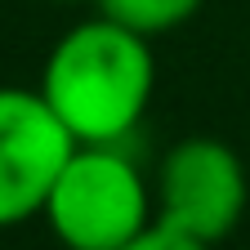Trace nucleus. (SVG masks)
Wrapping results in <instances>:
<instances>
[{
	"label": "nucleus",
	"instance_id": "4",
	"mask_svg": "<svg viewBox=\"0 0 250 250\" xmlns=\"http://www.w3.org/2000/svg\"><path fill=\"white\" fill-rule=\"evenodd\" d=\"M81 143L54 116L41 89L0 85V228L27 224Z\"/></svg>",
	"mask_w": 250,
	"mask_h": 250
},
{
	"label": "nucleus",
	"instance_id": "6",
	"mask_svg": "<svg viewBox=\"0 0 250 250\" xmlns=\"http://www.w3.org/2000/svg\"><path fill=\"white\" fill-rule=\"evenodd\" d=\"M121 250H210V246L197 241V237H188V232H179V228H170V224H161V219H152V224L139 237H130Z\"/></svg>",
	"mask_w": 250,
	"mask_h": 250
},
{
	"label": "nucleus",
	"instance_id": "1",
	"mask_svg": "<svg viewBox=\"0 0 250 250\" xmlns=\"http://www.w3.org/2000/svg\"><path fill=\"white\" fill-rule=\"evenodd\" d=\"M156 85L147 36L112 18H85L49 49L41 94L76 143L121 147Z\"/></svg>",
	"mask_w": 250,
	"mask_h": 250
},
{
	"label": "nucleus",
	"instance_id": "5",
	"mask_svg": "<svg viewBox=\"0 0 250 250\" xmlns=\"http://www.w3.org/2000/svg\"><path fill=\"white\" fill-rule=\"evenodd\" d=\"M94 5H99L103 18L139 31V36H156V31L188 22L201 9V0H94Z\"/></svg>",
	"mask_w": 250,
	"mask_h": 250
},
{
	"label": "nucleus",
	"instance_id": "7",
	"mask_svg": "<svg viewBox=\"0 0 250 250\" xmlns=\"http://www.w3.org/2000/svg\"><path fill=\"white\" fill-rule=\"evenodd\" d=\"M62 5H81V0H62Z\"/></svg>",
	"mask_w": 250,
	"mask_h": 250
},
{
	"label": "nucleus",
	"instance_id": "2",
	"mask_svg": "<svg viewBox=\"0 0 250 250\" xmlns=\"http://www.w3.org/2000/svg\"><path fill=\"white\" fill-rule=\"evenodd\" d=\"M41 214L67 250H121L152 224V201L139 166L121 147L81 143L54 179Z\"/></svg>",
	"mask_w": 250,
	"mask_h": 250
},
{
	"label": "nucleus",
	"instance_id": "3",
	"mask_svg": "<svg viewBox=\"0 0 250 250\" xmlns=\"http://www.w3.org/2000/svg\"><path fill=\"white\" fill-rule=\"evenodd\" d=\"M246 166L224 139H183L156 174V219L206 246L224 241L246 214Z\"/></svg>",
	"mask_w": 250,
	"mask_h": 250
}]
</instances>
